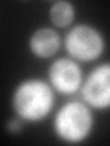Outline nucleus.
Instances as JSON below:
<instances>
[{"label": "nucleus", "instance_id": "nucleus-1", "mask_svg": "<svg viewBox=\"0 0 110 146\" xmlns=\"http://www.w3.org/2000/svg\"><path fill=\"white\" fill-rule=\"evenodd\" d=\"M17 115L24 121H40L53 108V91L42 80H26L13 97Z\"/></svg>", "mask_w": 110, "mask_h": 146}, {"label": "nucleus", "instance_id": "nucleus-2", "mask_svg": "<svg viewBox=\"0 0 110 146\" xmlns=\"http://www.w3.org/2000/svg\"><path fill=\"white\" fill-rule=\"evenodd\" d=\"M92 130V113L81 102H68L55 117V131L68 143H81Z\"/></svg>", "mask_w": 110, "mask_h": 146}, {"label": "nucleus", "instance_id": "nucleus-3", "mask_svg": "<svg viewBox=\"0 0 110 146\" xmlns=\"http://www.w3.org/2000/svg\"><path fill=\"white\" fill-rule=\"evenodd\" d=\"M105 40L92 26H75L66 35V49L73 58L94 60L103 53Z\"/></svg>", "mask_w": 110, "mask_h": 146}, {"label": "nucleus", "instance_id": "nucleus-4", "mask_svg": "<svg viewBox=\"0 0 110 146\" xmlns=\"http://www.w3.org/2000/svg\"><path fill=\"white\" fill-rule=\"evenodd\" d=\"M82 97L97 110L110 108V64H101L88 75L82 84Z\"/></svg>", "mask_w": 110, "mask_h": 146}, {"label": "nucleus", "instance_id": "nucleus-5", "mask_svg": "<svg viewBox=\"0 0 110 146\" xmlns=\"http://www.w3.org/2000/svg\"><path fill=\"white\" fill-rule=\"evenodd\" d=\"M50 80L53 88L61 93H75L81 88L82 71L73 60L61 58V60H55L50 68Z\"/></svg>", "mask_w": 110, "mask_h": 146}, {"label": "nucleus", "instance_id": "nucleus-6", "mask_svg": "<svg viewBox=\"0 0 110 146\" xmlns=\"http://www.w3.org/2000/svg\"><path fill=\"white\" fill-rule=\"evenodd\" d=\"M59 35L55 33L53 29H48V27H40L37 29L33 35H31L30 40V48L37 57H52V55L59 49Z\"/></svg>", "mask_w": 110, "mask_h": 146}, {"label": "nucleus", "instance_id": "nucleus-7", "mask_svg": "<svg viewBox=\"0 0 110 146\" xmlns=\"http://www.w3.org/2000/svg\"><path fill=\"white\" fill-rule=\"evenodd\" d=\"M50 17L55 26L66 27L73 20V6L70 2H55L50 9Z\"/></svg>", "mask_w": 110, "mask_h": 146}, {"label": "nucleus", "instance_id": "nucleus-8", "mask_svg": "<svg viewBox=\"0 0 110 146\" xmlns=\"http://www.w3.org/2000/svg\"><path fill=\"white\" fill-rule=\"evenodd\" d=\"M9 130H11V131H20V124H18L17 121L9 122Z\"/></svg>", "mask_w": 110, "mask_h": 146}]
</instances>
